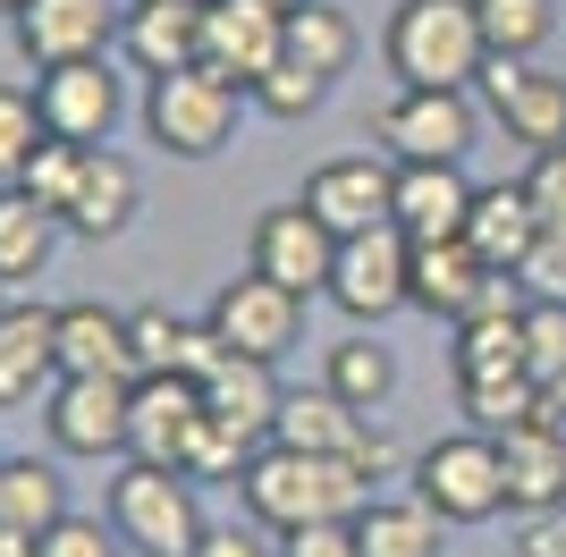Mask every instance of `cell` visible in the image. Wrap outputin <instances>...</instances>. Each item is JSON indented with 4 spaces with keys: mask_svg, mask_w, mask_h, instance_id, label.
<instances>
[{
    "mask_svg": "<svg viewBox=\"0 0 566 557\" xmlns=\"http://www.w3.org/2000/svg\"><path fill=\"white\" fill-rule=\"evenodd\" d=\"M237 498L262 533H296V524H331V515H364L380 498L347 456H296V448H254V464L237 473Z\"/></svg>",
    "mask_w": 566,
    "mask_h": 557,
    "instance_id": "obj_1",
    "label": "cell"
},
{
    "mask_svg": "<svg viewBox=\"0 0 566 557\" xmlns=\"http://www.w3.org/2000/svg\"><path fill=\"white\" fill-rule=\"evenodd\" d=\"M380 60L398 85H449L473 93L491 69V43H482V9L473 0H398L389 25H380Z\"/></svg>",
    "mask_w": 566,
    "mask_h": 557,
    "instance_id": "obj_2",
    "label": "cell"
},
{
    "mask_svg": "<svg viewBox=\"0 0 566 557\" xmlns=\"http://www.w3.org/2000/svg\"><path fill=\"white\" fill-rule=\"evenodd\" d=\"M245 111H254V93L229 85V76H212L203 60L144 85V136L161 144L169 161H220Z\"/></svg>",
    "mask_w": 566,
    "mask_h": 557,
    "instance_id": "obj_3",
    "label": "cell"
},
{
    "mask_svg": "<svg viewBox=\"0 0 566 557\" xmlns=\"http://www.w3.org/2000/svg\"><path fill=\"white\" fill-rule=\"evenodd\" d=\"M195 490H203V482L169 473V464H136V456H127V473L111 482V524H118V540H127L136 557H195V540L212 533Z\"/></svg>",
    "mask_w": 566,
    "mask_h": 557,
    "instance_id": "obj_4",
    "label": "cell"
},
{
    "mask_svg": "<svg viewBox=\"0 0 566 557\" xmlns=\"http://www.w3.org/2000/svg\"><path fill=\"white\" fill-rule=\"evenodd\" d=\"M415 498L440 524H499L507 515V473H499L491 431H449L415 456Z\"/></svg>",
    "mask_w": 566,
    "mask_h": 557,
    "instance_id": "obj_5",
    "label": "cell"
},
{
    "mask_svg": "<svg viewBox=\"0 0 566 557\" xmlns=\"http://www.w3.org/2000/svg\"><path fill=\"white\" fill-rule=\"evenodd\" d=\"M203 322L220 329V347H229L237 364H271L280 371L287 355H296V338H305V296H287L280 278H262V271H237V278L212 287Z\"/></svg>",
    "mask_w": 566,
    "mask_h": 557,
    "instance_id": "obj_6",
    "label": "cell"
},
{
    "mask_svg": "<svg viewBox=\"0 0 566 557\" xmlns=\"http://www.w3.org/2000/svg\"><path fill=\"white\" fill-rule=\"evenodd\" d=\"M380 153L389 161H465L482 144V102L449 85H398L380 102Z\"/></svg>",
    "mask_w": 566,
    "mask_h": 557,
    "instance_id": "obj_7",
    "label": "cell"
},
{
    "mask_svg": "<svg viewBox=\"0 0 566 557\" xmlns=\"http://www.w3.org/2000/svg\"><path fill=\"white\" fill-rule=\"evenodd\" d=\"M406 278H415V245L398 229H364V237H338V262H331V304L347 313L355 329L406 313Z\"/></svg>",
    "mask_w": 566,
    "mask_h": 557,
    "instance_id": "obj_8",
    "label": "cell"
},
{
    "mask_svg": "<svg viewBox=\"0 0 566 557\" xmlns=\"http://www.w3.org/2000/svg\"><path fill=\"white\" fill-rule=\"evenodd\" d=\"M331 262H338V237L313 220L305 203H271L254 220V237H245V271L280 278L287 296H331Z\"/></svg>",
    "mask_w": 566,
    "mask_h": 557,
    "instance_id": "obj_9",
    "label": "cell"
},
{
    "mask_svg": "<svg viewBox=\"0 0 566 557\" xmlns=\"http://www.w3.org/2000/svg\"><path fill=\"white\" fill-rule=\"evenodd\" d=\"M118 18H127V0H25L9 34L34 69H69V60H111Z\"/></svg>",
    "mask_w": 566,
    "mask_h": 557,
    "instance_id": "obj_10",
    "label": "cell"
},
{
    "mask_svg": "<svg viewBox=\"0 0 566 557\" xmlns=\"http://www.w3.org/2000/svg\"><path fill=\"white\" fill-rule=\"evenodd\" d=\"M287 60V9L271 0H203V69L254 93Z\"/></svg>",
    "mask_w": 566,
    "mask_h": 557,
    "instance_id": "obj_11",
    "label": "cell"
},
{
    "mask_svg": "<svg viewBox=\"0 0 566 557\" xmlns=\"http://www.w3.org/2000/svg\"><path fill=\"white\" fill-rule=\"evenodd\" d=\"M34 111L60 144H111L118 111H127V85H118L111 60H69V69H34Z\"/></svg>",
    "mask_w": 566,
    "mask_h": 557,
    "instance_id": "obj_12",
    "label": "cell"
},
{
    "mask_svg": "<svg viewBox=\"0 0 566 557\" xmlns=\"http://www.w3.org/2000/svg\"><path fill=\"white\" fill-rule=\"evenodd\" d=\"M473 93H482V111L516 144H533V153H558L566 144V76H549L542 60H491Z\"/></svg>",
    "mask_w": 566,
    "mask_h": 557,
    "instance_id": "obj_13",
    "label": "cell"
},
{
    "mask_svg": "<svg viewBox=\"0 0 566 557\" xmlns=\"http://www.w3.org/2000/svg\"><path fill=\"white\" fill-rule=\"evenodd\" d=\"M127 397H136V380H51V448L60 456H127Z\"/></svg>",
    "mask_w": 566,
    "mask_h": 557,
    "instance_id": "obj_14",
    "label": "cell"
},
{
    "mask_svg": "<svg viewBox=\"0 0 566 557\" xmlns=\"http://www.w3.org/2000/svg\"><path fill=\"white\" fill-rule=\"evenodd\" d=\"M389 186H398V161H373V153H338L305 178L296 203L322 220L331 237H364V229H389Z\"/></svg>",
    "mask_w": 566,
    "mask_h": 557,
    "instance_id": "obj_15",
    "label": "cell"
},
{
    "mask_svg": "<svg viewBox=\"0 0 566 557\" xmlns=\"http://www.w3.org/2000/svg\"><path fill=\"white\" fill-rule=\"evenodd\" d=\"M203 422L212 414H203V389H195V380H136V397H127V456L187 473Z\"/></svg>",
    "mask_w": 566,
    "mask_h": 557,
    "instance_id": "obj_16",
    "label": "cell"
},
{
    "mask_svg": "<svg viewBox=\"0 0 566 557\" xmlns=\"http://www.w3.org/2000/svg\"><path fill=\"white\" fill-rule=\"evenodd\" d=\"M144 211V178L127 153H111V144H85V161H76V186H69V211H60V229L85 237V245H111V237L136 229Z\"/></svg>",
    "mask_w": 566,
    "mask_h": 557,
    "instance_id": "obj_17",
    "label": "cell"
},
{
    "mask_svg": "<svg viewBox=\"0 0 566 557\" xmlns=\"http://www.w3.org/2000/svg\"><path fill=\"white\" fill-rule=\"evenodd\" d=\"M465 211H473L465 161H398V186H389V229H398L406 245L465 237Z\"/></svg>",
    "mask_w": 566,
    "mask_h": 557,
    "instance_id": "obj_18",
    "label": "cell"
},
{
    "mask_svg": "<svg viewBox=\"0 0 566 557\" xmlns=\"http://www.w3.org/2000/svg\"><path fill=\"white\" fill-rule=\"evenodd\" d=\"M51 347H60V380H136V347H127V313L94 296L51 304Z\"/></svg>",
    "mask_w": 566,
    "mask_h": 557,
    "instance_id": "obj_19",
    "label": "cell"
},
{
    "mask_svg": "<svg viewBox=\"0 0 566 557\" xmlns=\"http://www.w3.org/2000/svg\"><path fill=\"white\" fill-rule=\"evenodd\" d=\"M491 262L473 254L465 237H440V245H415V278H406V313H423V322H473L482 304H491Z\"/></svg>",
    "mask_w": 566,
    "mask_h": 557,
    "instance_id": "obj_20",
    "label": "cell"
},
{
    "mask_svg": "<svg viewBox=\"0 0 566 557\" xmlns=\"http://www.w3.org/2000/svg\"><path fill=\"white\" fill-rule=\"evenodd\" d=\"M118 60L153 85V76H178L203 60V0H127L118 18Z\"/></svg>",
    "mask_w": 566,
    "mask_h": 557,
    "instance_id": "obj_21",
    "label": "cell"
},
{
    "mask_svg": "<svg viewBox=\"0 0 566 557\" xmlns=\"http://www.w3.org/2000/svg\"><path fill=\"white\" fill-rule=\"evenodd\" d=\"M51 380H60V347H51V304L9 296V313H0V414H18V406H43Z\"/></svg>",
    "mask_w": 566,
    "mask_h": 557,
    "instance_id": "obj_22",
    "label": "cell"
},
{
    "mask_svg": "<svg viewBox=\"0 0 566 557\" xmlns=\"http://www.w3.org/2000/svg\"><path fill=\"white\" fill-rule=\"evenodd\" d=\"M542 211H533V195H524V178H499V186H473V211H465V245L491 271H524L533 262V245H542Z\"/></svg>",
    "mask_w": 566,
    "mask_h": 557,
    "instance_id": "obj_23",
    "label": "cell"
},
{
    "mask_svg": "<svg viewBox=\"0 0 566 557\" xmlns=\"http://www.w3.org/2000/svg\"><path fill=\"white\" fill-rule=\"evenodd\" d=\"M499 473H507V515L566 507V422L499 431Z\"/></svg>",
    "mask_w": 566,
    "mask_h": 557,
    "instance_id": "obj_24",
    "label": "cell"
},
{
    "mask_svg": "<svg viewBox=\"0 0 566 557\" xmlns=\"http://www.w3.org/2000/svg\"><path fill=\"white\" fill-rule=\"evenodd\" d=\"M280 380H271V364H220L212 380H203V414L220 422V431H237L245 448H271V422H280Z\"/></svg>",
    "mask_w": 566,
    "mask_h": 557,
    "instance_id": "obj_25",
    "label": "cell"
},
{
    "mask_svg": "<svg viewBox=\"0 0 566 557\" xmlns=\"http://www.w3.org/2000/svg\"><path fill=\"white\" fill-rule=\"evenodd\" d=\"M69 515V482L51 456H0V533L43 540L51 524Z\"/></svg>",
    "mask_w": 566,
    "mask_h": 557,
    "instance_id": "obj_26",
    "label": "cell"
},
{
    "mask_svg": "<svg viewBox=\"0 0 566 557\" xmlns=\"http://www.w3.org/2000/svg\"><path fill=\"white\" fill-rule=\"evenodd\" d=\"M60 211H43L34 195L18 186H0V287H25V278H43L51 254H60Z\"/></svg>",
    "mask_w": 566,
    "mask_h": 557,
    "instance_id": "obj_27",
    "label": "cell"
},
{
    "mask_svg": "<svg viewBox=\"0 0 566 557\" xmlns=\"http://www.w3.org/2000/svg\"><path fill=\"white\" fill-rule=\"evenodd\" d=\"M524 304L516 313H473V322H457V347H449L457 389H473V380H516L524 371Z\"/></svg>",
    "mask_w": 566,
    "mask_h": 557,
    "instance_id": "obj_28",
    "label": "cell"
},
{
    "mask_svg": "<svg viewBox=\"0 0 566 557\" xmlns=\"http://www.w3.org/2000/svg\"><path fill=\"white\" fill-rule=\"evenodd\" d=\"M322 389L347 397L355 414H380V406L398 397V355L380 347L373 329H347V338L331 347V364H322Z\"/></svg>",
    "mask_w": 566,
    "mask_h": 557,
    "instance_id": "obj_29",
    "label": "cell"
},
{
    "mask_svg": "<svg viewBox=\"0 0 566 557\" xmlns=\"http://www.w3.org/2000/svg\"><path fill=\"white\" fill-rule=\"evenodd\" d=\"M440 533H449V524H440L415 490H406V498H373V507L355 515V549L364 557H440Z\"/></svg>",
    "mask_w": 566,
    "mask_h": 557,
    "instance_id": "obj_30",
    "label": "cell"
},
{
    "mask_svg": "<svg viewBox=\"0 0 566 557\" xmlns=\"http://www.w3.org/2000/svg\"><path fill=\"white\" fill-rule=\"evenodd\" d=\"M355 51H364V34H355V18L338 9V0H305V9H287V60H305L313 76H347Z\"/></svg>",
    "mask_w": 566,
    "mask_h": 557,
    "instance_id": "obj_31",
    "label": "cell"
},
{
    "mask_svg": "<svg viewBox=\"0 0 566 557\" xmlns=\"http://www.w3.org/2000/svg\"><path fill=\"white\" fill-rule=\"evenodd\" d=\"M491 60H542L558 43V0H473Z\"/></svg>",
    "mask_w": 566,
    "mask_h": 557,
    "instance_id": "obj_32",
    "label": "cell"
},
{
    "mask_svg": "<svg viewBox=\"0 0 566 557\" xmlns=\"http://www.w3.org/2000/svg\"><path fill=\"white\" fill-rule=\"evenodd\" d=\"M457 406L473 414V431H524V422H549V397L533 371H516V380H473V389H457Z\"/></svg>",
    "mask_w": 566,
    "mask_h": 557,
    "instance_id": "obj_33",
    "label": "cell"
},
{
    "mask_svg": "<svg viewBox=\"0 0 566 557\" xmlns=\"http://www.w3.org/2000/svg\"><path fill=\"white\" fill-rule=\"evenodd\" d=\"M187 313L169 304H127V347H136V380H178V355H187Z\"/></svg>",
    "mask_w": 566,
    "mask_h": 557,
    "instance_id": "obj_34",
    "label": "cell"
},
{
    "mask_svg": "<svg viewBox=\"0 0 566 557\" xmlns=\"http://www.w3.org/2000/svg\"><path fill=\"white\" fill-rule=\"evenodd\" d=\"M322 102H331V76H313L305 60H280V69L254 85V111H262V118H280V127H305Z\"/></svg>",
    "mask_w": 566,
    "mask_h": 557,
    "instance_id": "obj_35",
    "label": "cell"
},
{
    "mask_svg": "<svg viewBox=\"0 0 566 557\" xmlns=\"http://www.w3.org/2000/svg\"><path fill=\"white\" fill-rule=\"evenodd\" d=\"M43 144H51V127H43V111H34V93L0 85V186H18L25 161H34Z\"/></svg>",
    "mask_w": 566,
    "mask_h": 557,
    "instance_id": "obj_36",
    "label": "cell"
},
{
    "mask_svg": "<svg viewBox=\"0 0 566 557\" xmlns=\"http://www.w3.org/2000/svg\"><path fill=\"white\" fill-rule=\"evenodd\" d=\"M524 371L533 380H566V304H524Z\"/></svg>",
    "mask_w": 566,
    "mask_h": 557,
    "instance_id": "obj_37",
    "label": "cell"
},
{
    "mask_svg": "<svg viewBox=\"0 0 566 557\" xmlns=\"http://www.w3.org/2000/svg\"><path fill=\"white\" fill-rule=\"evenodd\" d=\"M118 549H127V540H118L111 515H76V507L34 540V557H118Z\"/></svg>",
    "mask_w": 566,
    "mask_h": 557,
    "instance_id": "obj_38",
    "label": "cell"
},
{
    "mask_svg": "<svg viewBox=\"0 0 566 557\" xmlns=\"http://www.w3.org/2000/svg\"><path fill=\"white\" fill-rule=\"evenodd\" d=\"M76 161H85V144H60L51 136L34 161H25V178H18V195H34L43 211H69V186H76Z\"/></svg>",
    "mask_w": 566,
    "mask_h": 557,
    "instance_id": "obj_39",
    "label": "cell"
},
{
    "mask_svg": "<svg viewBox=\"0 0 566 557\" xmlns=\"http://www.w3.org/2000/svg\"><path fill=\"white\" fill-rule=\"evenodd\" d=\"M524 195H533V211H542V229L566 237V144H558V153H533V169H524Z\"/></svg>",
    "mask_w": 566,
    "mask_h": 557,
    "instance_id": "obj_40",
    "label": "cell"
},
{
    "mask_svg": "<svg viewBox=\"0 0 566 557\" xmlns=\"http://www.w3.org/2000/svg\"><path fill=\"white\" fill-rule=\"evenodd\" d=\"M280 557H364V549H355V515H331V524H296V533H280Z\"/></svg>",
    "mask_w": 566,
    "mask_h": 557,
    "instance_id": "obj_41",
    "label": "cell"
},
{
    "mask_svg": "<svg viewBox=\"0 0 566 557\" xmlns=\"http://www.w3.org/2000/svg\"><path fill=\"white\" fill-rule=\"evenodd\" d=\"M516 278H524V296H533V304H566V237H542Z\"/></svg>",
    "mask_w": 566,
    "mask_h": 557,
    "instance_id": "obj_42",
    "label": "cell"
},
{
    "mask_svg": "<svg viewBox=\"0 0 566 557\" xmlns=\"http://www.w3.org/2000/svg\"><path fill=\"white\" fill-rule=\"evenodd\" d=\"M195 557H280V533H262V524H212V533L195 540Z\"/></svg>",
    "mask_w": 566,
    "mask_h": 557,
    "instance_id": "obj_43",
    "label": "cell"
},
{
    "mask_svg": "<svg viewBox=\"0 0 566 557\" xmlns=\"http://www.w3.org/2000/svg\"><path fill=\"white\" fill-rule=\"evenodd\" d=\"M516 557H566V507L516 515Z\"/></svg>",
    "mask_w": 566,
    "mask_h": 557,
    "instance_id": "obj_44",
    "label": "cell"
},
{
    "mask_svg": "<svg viewBox=\"0 0 566 557\" xmlns=\"http://www.w3.org/2000/svg\"><path fill=\"white\" fill-rule=\"evenodd\" d=\"M0 557H34V540H18V533H0Z\"/></svg>",
    "mask_w": 566,
    "mask_h": 557,
    "instance_id": "obj_45",
    "label": "cell"
},
{
    "mask_svg": "<svg viewBox=\"0 0 566 557\" xmlns=\"http://www.w3.org/2000/svg\"><path fill=\"white\" fill-rule=\"evenodd\" d=\"M18 9H25V0H0V18H18Z\"/></svg>",
    "mask_w": 566,
    "mask_h": 557,
    "instance_id": "obj_46",
    "label": "cell"
},
{
    "mask_svg": "<svg viewBox=\"0 0 566 557\" xmlns=\"http://www.w3.org/2000/svg\"><path fill=\"white\" fill-rule=\"evenodd\" d=\"M271 9H305V0H271Z\"/></svg>",
    "mask_w": 566,
    "mask_h": 557,
    "instance_id": "obj_47",
    "label": "cell"
},
{
    "mask_svg": "<svg viewBox=\"0 0 566 557\" xmlns=\"http://www.w3.org/2000/svg\"><path fill=\"white\" fill-rule=\"evenodd\" d=\"M0 313H9V287H0Z\"/></svg>",
    "mask_w": 566,
    "mask_h": 557,
    "instance_id": "obj_48",
    "label": "cell"
}]
</instances>
